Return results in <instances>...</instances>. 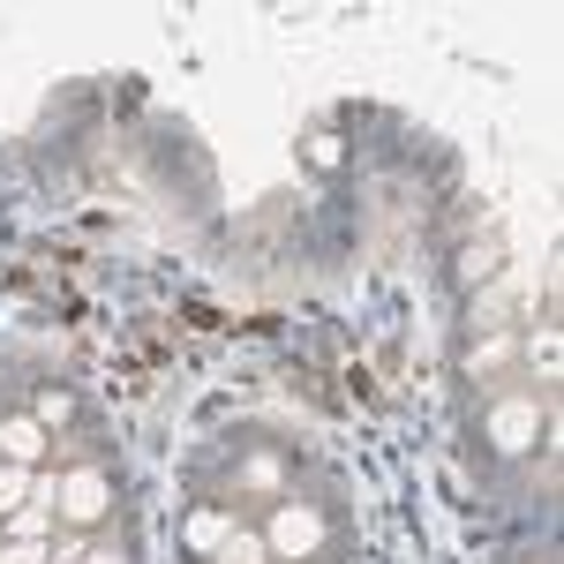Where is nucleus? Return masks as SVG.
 <instances>
[{"instance_id":"obj_1","label":"nucleus","mask_w":564,"mask_h":564,"mask_svg":"<svg viewBox=\"0 0 564 564\" xmlns=\"http://www.w3.org/2000/svg\"><path fill=\"white\" fill-rule=\"evenodd\" d=\"M263 550L271 557H316L324 550V512H308V505H279V520H271V534H263Z\"/></svg>"},{"instance_id":"obj_2","label":"nucleus","mask_w":564,"mask_h":564,"mask_svg":"<svg viewBox=\"0 0 564 564\" xmlns=\"http://www.w3.org/2000/svg\"><path fill=\"white\" fill-rule=\"evenodd\" d=\"M53 505H61V512H68L76 527H90V520H106L113 489H106V475H98V467H76V475L61 481V497H53Z\"/></svg>"},{"instance_id":"obj_3","label":"nucleus","mask_w":564,"mask_h":564,"mask_svg":"<svg viewBox=\"0 0 564 564\" xmlns=\"http://www.w3.org/2000/svg\"><path fill=\"white\" fill-rule=\"evenodd\" d=\"M534 430H542V406H534V399H505V406L489 414V436H497L505 452H527Z\"/></svg>"},{"instance_id":"obj_4","label":"nucleus","mask_w":564,"mask_h":564,"mask_svg":"<svg viewBox=\"0 0 564 564\" xmlns=\"http://www.w3.org/2000/svg\"><path fill=\"white\" fill-rule=\"evenodd\" d=\"M39 452H45V430L31 422V414H15V422H0V459H8V467H31Z\"/></svg>"},{"instance_id":"obj_5","label":"nucleus","mask_w":564,"mask_h":564,"mask_svg":"<svg viewBox=\"0 0 564 564\" xmlns=\"http://www.w3.org/2000/svg\"><path fill=\"white\" fill-rule=\"evenodd\" d=\"M234 527H241L234 512H196V520H188V550H218Z\"/></svg>"},{"instance_id":"obj_6","label":"nucleus","mask_w":564,"mask_h":564,"mask_svg":"<svg viewBox=\"0 0 564 564\" xmlns=\"http://www.w3.org/2000/svg\"><path fill=\"white\" fill-rule=\"evenodd\" d=\"M212 557H218V564H271V550H263V534H241V527H234Z\"/></svg>"},{"instance_id":"obj_7","label":"nucleus","mask_w":564,"mask_h":564,"mask_svg":"<svg viewBox=\"0 0 564 564\" xmlns=\"http://www.w3.org/2000/svg\"><path fill=\"white\" fill-rule=\"evenodd\" d=\"M45 505H23V512H8V542H45Z\"/></svg>"},{"instance_id":"obj_8","label":"nucleus","mask_w":564,"mask_h":564,"mask_svg":"<svg viewBox=\"0 0 564 564\" xmlns=\"http://www.w3.org/2000/svg\"><path fill=\"white\" fill-rule=\"evenodd\" d=\"M31 505V467H0V512H23Z\"/></svg>"},{"instance_id":"obj_9","label":"nucleus","mask_w":564,"mask_h":564,"mask_svg":"<svg viewBox=\"0 0 564 564\" xmlns=\"http://www.w3.org/2000/svg\"><path fill=\"white\" fill-rule=\"evenodd\" d=\"M0 564H53L45 542H0Z\"/></svg>"},{"instance_id":"obj_10","label":"nucleus","mask_w":564,"mask_h":564,"mask_svg":"<svg viewBox=\"0 0 564 564\" xmlns=\"http://www.w3.org/2000/svg\"><path fill=\"white\" fill-rule=\"evenodd\" d=\"M505 354H512V339H481V347L467 354V369H497V361H505Z\"/></svg>"},{"instance_id":"obj_11","label":"nucleus","mask_w":564,"mask_h":564,"mask_svg":"<svg viewBox=\"0 0 564 564\" xmlns=\"http://www.w3.org/2000/svg\"><path fill=\"white\" fill-rule=\"evenodd\" d=\"M31 422H39V430H45V422H68V391H45V399H39V414H31Z\"/></svg>"},{"instance_id":"obj_12","label":"nucleus","mask_w":564,"mask_h":564,"mask_svg":"<svg viewBox=\"0 0 564 564\" xmlns=\"http://www.w3.org/2000/svg\"><path fill=\"white\" fill-rule=\"evenodd\" d=\"M84 564H121V557H113V550H84Z\"/></svg>"}]
</instances>
